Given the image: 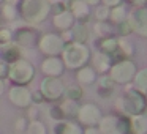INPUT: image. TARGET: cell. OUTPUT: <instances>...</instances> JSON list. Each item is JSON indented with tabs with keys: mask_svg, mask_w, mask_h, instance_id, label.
<instances>
[{
	"mask_svg": "<svg viewBox=\"0 0 147 134\" xmlns=\"http://www.w3.org/2000/svg\"><path fill=\"white\" fill-rule=\"evenodd\" d=\"M63 90H65V87L62 84V80L54 76H48L41 82V93L48 99H59L63 95Z\"/></svg>",
	"mask_w": 147,
	"mask_h": 134,
	"instance_id": "cell-9",
	"label": "cell"
},
{
	"mask_svg": "<svg viewBox=\"0 0 147 134\" xmlns=\"http://www.w3.org/2000/svg\"><path fill=\"white\" fill-rule=\"evenodd\" d=\"M41 70H43V73H46L48 76L57 77L63 73V62H62L60 58L51 57V58H48V60H45L41 63Z\"/></svg>",
	"mask_w": 147,
	"mask_h": 134,
	"instance_id": "cell-14",
	"label": "cell"
},
{
	"mask_svg": "<svg viewBox=\"0 0 147 134\" xmlns=\"http://www.w3.org/2000/svg\"><path fill=\"white\" fill-rule=\"evenodd\" d=\"M146 5H147V0H146Z\"/></svg>",
	"mask_w": 147,
	"mask_h": 134,
	"instance_id": "cell-45",
	"label": "cell"
},
{
	"mask_svg": "<svg viewBox=\"0 0 147 134\" xmlns=\"http://www.w3.org/2000/svg\"><path fill=\"white\" fill-rule=\"evenodd\" d=\"M3 16L7 17V19L13 21L14 17H16V8H14L13 5H10V3H5V7H3Z\"/></svg>",
	"mask_w": 147,
	"mask_h": 134,
	"instance_id": "cell-33",
	"label": "cell"
},
{
	"mask_svg": "<svg viewBox=\"0 0 147 134\" xmlns=\"http://www.w3.org/2000/svg\"><path fill=\"white\" fill-rule=\"evenodd\" d=\"M115 33L117 35H120V38H123V36H128L130 33H133L131 32V27H130V24H128V21L125 19V21H122V22H119V24H115Z\"/></svg>",
	"mask_w": 147,
	"mask_h": 134,
	"instance_id": "cell-31",
	"label": "cell"
},
{
	"mask_svg": "<svg viewBox=\"0 0 147 134\" xmlns=\"http://www.w3.org/2000/svg\"><path fill=\"white\" fill-rule=\"evenodd\" d=\"M123 0H101V3L106 5V7L112 8V7H117V5H122Z\"/></svg>",
	"mask_w": 147,
	"mask_h": 134,
	"instance_id": "cell-35",
	"label": "cell"
},
{
	"mask_svg": "<svg viewBox=\"0 0 147 134\" xmlns=\"http://www.w3.org/2000/svg\"><path fill=\"white\" fill-rule=\"evenodd\" d=\"M138 71V66L133 58H122V60L112 62L109 68V77L119 85H128L133 82V77Z\"/></svg>",
	"mask_w": 147,
	"mask_h": 134,
	"instance_id": "cell-3",
	"label": "cell"
},
{
	"mask_svg": "<svg viewBox=\"0 0 147 134\" xmlns=\"http://www.w3.org/2000/svg\"><path fill=\"white\" fill-rule=\"evenodd\" d=\"M73 24H74V17L68 10H65V11H62V13H59L54 16V25L57 27V29L67 30V29H70Z\"/></svg>",
	"mask_w": 147,
	"mask_h": 134,
	"instance_id": "cell-21",
	"label": "cell"
},
{
	"mask_svg": "<svg viewBox=\"0 0 147 134\" xmlns=\"http://www.w3.org/2000/svg\"><path fill=\"white\" fill-rule=\"evenodd\" d=\"M24 126H26V120L24 118H19V120L16 121V129H24Z\"/></svg>",
	"mask_w": 147,
	"mask_h": 134,
	"instance_id": "cell-40",
	"label": "cell"
},
{
	"mask_svg": "<svg viewBox=\"0 0 147 134\" xmlns=\"http://www.w3.org/2000/svg\"><path fill=\"white\" fill-rule=\"evenodd\" d=\"M10 99L19 107H27L32 103V95L24 87H13L10 90Z\"/></svg>",
	"mask_w": 147,
	"mask_h": 134,
	"instance_id": "cell-12",
	"label": "cell"
},
{
	"mask_svg": "<svg viewBox=\"0 0 147 134\" xmlns=\"http://www.w3.org/2000/svg\"><path fill=\"white\" fill-rule=\"evenodd\" d=\"M76 79L82 85H92V84L96 82V71L93 70V66H87L86 65V66L78 70Z\"/></svg>",
	"mask_w": 147,
	"mask_h": 134,
	"instance_id": "cell-18",
	"label": "cell"
},
{
	"mask_svg": "<svg viewBox=\"0 0 147 134\" xmlns=\"http://www.w3.org/2000/svg\"><path fill=\"white\" fill-rule=\"evenodd\" d=\"M82 134H100V129L98 126H87Z\"/></svg>",
	"mask_w": 147,
	"mask_h": 134,
	"instance_id": "cell-38",
	"label": "cell"
},
{
	"mask_svg": "<svg viewBox=\"0 0 147 134\" xmlns=\"http://www.w3.org/2000/svg\"><path fill=\"white\" fill-rule=\"evenodd\" d=\"M49 117H51L52 120H55V121H62L65 118V115H63L62 107H60V106H57V107H51V109H49Z\"/></svg>",
	"mask_w": 147,
	"mask_h": 134,
	"instance_id": "cell-32",
	"label": "cell"
},
{
	"mask_svg": "<svg viewBox=\"0 0 147 134\" xmlns=\"http://www.w3.org/2000/svg\"><path fill=\"white\" fill-rule=\"evenodd\" d=\"M96 48H98L100 52L103 54H108V55H114L117 52V48H119V38H115L114 35H109V36H103L100 38V41L96 43Z\"/></svg>",
	"mask_w": 147,
	"mask_h": 134,
	"instance_id": "cell-15",
	"label": "cell"
},
{
	"mask_svg": "<svg viewBox=\"0 0 147 134\" xmlns=\"http://www.w3.org/2000/svg\"><path fill=\"white\" fill-rule=\"evenodd\" d=\"M36 41H38V36L32 30L22 29L16 33V44L22 46V48H33L36 44Z\"/></svg>",
	"mask_w": 147,
	"mask_h": 134,
	"instance_id": "cell-17",
	"label": "cell"
},
{
	"mask_svg": "<svg viewBox=\"0 0 147 134\" xmlns=\"http://www.w3.org/2000/svg\"><path fill=\"white\" fill-rule=\"evenodd\" d=\"M63 40L57 35H46L40 40V49H41L45 54L49 55H57L63 51Z\"/></svg>",
	"mask_w": 147,
	"mask_h": 134,
	"instance_id": "cell-10",
	"label": "cell"
},
{
	"mask_svg": "<svg viewBox=\"0 0 147 134\" xmlns=\"http://www.w3.org/2000/svg\"><path fill=\"white\" fill-rule=\"evenodd\" d=\"M63 63L68 68L73 70H79V68L86 66L87 62L90 60V49L82 43H70V44L63 46Z\"/></svg>",
	"mask_w": 147,
	"mask_h": 134,
	"instance_id": "cell-2",
	"label": "cell"
},
{
	"mask_svg": "<svg viewBox=\"0 0 147 134\" xmlns=\"http://www.w3.org/2000/svg\"><path fill=\"white\" fill-rule=\"evenodd\" d=\"M63 95L67 96V99H73V101H79L82 98V88L78 85H71L68 88L63 90Z\"/></svg>",
	"mask_w": 147,
	"mask_h": 134,
	"instance_id": "cell-28",
	"label": "cell"
},
{
	"mask_svg": "<svg viewBox=\"0 0 147 134\" xmlns=\"http://www.w3.org/2000/svg\"><path fill=\"white\" fill-rule=\"evenodd\" d=\"M112 65V58L111 55L103 54V52H98V54L93 55V70L100 74H106L109 71Z\"/></svg>",
	"mask_w": 147,
	"mask_h": 134,
	"instance_id": "cell-16",
	"label": "cell"
},
{
	"mask_svg": "<svg viewBox=\"0 0 147 134\" xmlns=\"http://www.w3.org/2000/svg\"><path fill=\"white\" fill-rule=\"evenodd\" d=\"M3 58L5 62H10V63H14L16 60H19V55H21V51H19V46L16 43H7L3 44Z\"/></svg>",
	"mask_w": 147,
	"mask_h": 134,
	"instance_id": "cell-23",
	"label": "cell"
},
{
	"mask_svg": "<svg viewBox=\"0 0 147 134\" xmlns=\"http://www.w3.org/2000/svg\"><path fill=\"white\" fill-rule=\"evenodd\" d=\"M11 41V32L8 29H0V44L3 46Z\"/></svg>",
	"mask_w": 147,
	"mask_h": 134,
	"instance_id": "cell-34",
	"label": "cell"
},
{
	"mask_svg": "<svg viewBox=\"0 0 147 134\" xmlns=\"http://www.w3.org/2000/svg\"><path fill=\"white\" fill-rule=\"evenodd\" d=\"M27 134H46V126L36 120H32L27 125Z\"/></svg>",
	"mask_w": 147,
	"mask_h": 134,
	"instance_id": "cell-29",
	"label": "cell"
},
{
	"mask_svg": "<svg viewBox=\"0 0 147 134\" xmlns=\"http://www.w3.org/2000/svg\"><path fill=\"white\" fill-rule=\"evenodd\" d=\"M127 10H125L123 5H117V7H112L111 11H109V22L111 24H119L122 21L127 19Z\"/></svg>",
	"mask_w": 147,
	"mask_h": 134,
	"instance_id": "cell-25",
	"label": "cell"
},
{
	"mask_svg": "<svg viewBox=\"0 0 147 134\" xmlns=\"http://www.w3.org/2000/svg\"><path fill=\"white\" fill-rule=\"evenodd\" d=\"M32 99H33V101H36V103H41V101H43L41 95H40L38 92H36V93H33V95H32Z\"/></svg>",
	"mask_w": 147,
	"mask_h": 134,
	"instance_id": "cell-41",
	"label": "cell"
},
{
	"mask_svg": "<svg viewBox=\"0 0 147 134\" xmlns=\"http://www.w3.org/2000/svg\"><path fill=\"white\" fill-rule=\"evenodd\" d=\"M127 3H130L131 7H144L146 5V0H125Z\"/></svg>",
	"mask_w": 147,
	"mask_h": 134,
	"instance_id": "cell-37",
	"label": "cell"
},
{
	"mask_svg": "<svg viewBox=\"0 0 147 134\" xmlns=\"http://www.w3.org/2000/svg\"><path fill=\"white\" fill-rule=\"evenodd\" d=\"M109 11L111 8L106 7V5H96L95 8V19L96 21H109Z\"/></svg>",
	"mask_w": 147,
	"mask_h": 134,
	"instance_id": "cell-30",
	"label": "cell"
},
{
	"mask_svg": "<svg viewBox=\"0 0 147 134\" xmlns=\"http://www.w3.org/2000/svg\"><path fill=\"white\" fill-rule=\"evenodd\" d=\"M130 123H131V133L133 134H146L147 133V115L146 114L130 117Z\"/></svg>",
	"mask_w": 147,
	"mask_h": 134,
	"instance_id": "cell-22",
	"label": "cell"
},
{
	"mask_svg": "<svg viewBox=\"0 0 147 134\" xmlns=\"http://www.w3.org/2000/svg\"><path fill=\"white\" fill-rule=\"evenodd\" d=\"M131 84H133V87L138 90V92H141L147 98V66L136 71Z\"/></svg>",
	"mask_w": 147,
	"mask_h": 134,
	"instance_id": "cell-19",
	"label": "cell"
},
{
	"mask_svg": "<svg viewBox=\"0 0 147 134\" xmlns=\"http://www.w3.org/2000/svg\"><path fill=\"white\" fill-rule=\"evenodd\" d=\"M100 134H133L130 117L127 115H106L98 123Z\"/></svg>",
	"mask_w": 147,
	"mask_h": 134,
	"instance_id": "cell-4",
	"label": "cell"
},
{
	"mask_svg": "<svg viewBox=\"0 0 147 134\" xmlns=\"http://www.w3.org/2000/svg\"><path fill=\"white\" fill-rule=\"evenodd\" d=\"M2 93H3V82L0 80V95H2Z\"/></svg>",
	"mask_w": 147,
	"mask_h": 134,
	"instance_id": "cell-44",
	"label": "cell"
},
{
	"mask_svg": "<svg viewBox=\"0 0 147 134\" xmlns=\"http://www.w3.org/2000/svg\"><path fill=\"white\" fill-rule=\"evenodd\" d=\"M8 76L11 80L18 84H27L33 79L35 76V68L26 60H16L14 63H11V66L8 68Z\"/></svg>",
	"mask_w": 147,
	"mask_h": 134,
	"instance_id": "cell-7",
	"label": "cell"
},
{
	"mask_svg": "<svg viewBox=\"0 0 147 134\" xmlns=\"http://www.w3.org/2000/svg\"><path fill=\"white\" fill-rule=\"evenodd\" d=\"M96 93L100 98L108 99L114 93V80L109 77V74H103L100 79H96Z\"/></svg>",
	"mask_w": 147,
	"mask_h": 134,
	"instance_id": "cell-13",
	"label": "cell"
},
{
	"mask_svg": "<svg viewBox=\"0 0 147 134\" xmlns=\"http://www.w3.org/2000/svg\"><path fill=\"white\" fill-rule=\"evenodd\" d=\"M112 25H114V24H111L109 21H96L93 30H95V33L100 36V38H103V36L112 35V32H114V27Z\"/></svg>",
	"mask_w": 147,
	"mask_h": 134,
	"instance_id": "cell-26",
	"label": "cell"
},
{
	"mask_svg": "<svg viewBox=\"0 0 147 134\" xmlns=\"http://www.w3.org/2000/svg\"><path fill=\"white\" fill-rule=\"evenodd\" d=\"M71 38L74 40V43H82L86 44V41L89 40V30H87V25L84 22H79L73 27L71 30Z\"/></svg>",
	"mask_w": 147,
	"mask_h": 134,
	"instance_id": "cell-24",
	"label": "cell"
},
{
	"mask_svg": "<svg viewBox=\"0 0 147 134\" xmlns=\"http://www.w3.org/2000/svg\"><path fill=\"white\" fill-rule=\"evenodd\" d=\"M76 117L81 121V125H86V126H98L103 115H101V111H100V107L96 104L86 103V104L79 106Z\"/></svg>",
	"mask_w": 147,
	"mask_h": 134,
	"instance_id": "cell-8",
	"label": "cell"
},
{
	"mask_svg": "<svg viewBox=\"0 0 147 134\" xmlns=\"http://www.w3.org/2000/svg\"><path fill=\"white\" fill-rule=\"evenodd\" d=\"M49 13L46 0H24L21 5V14L27 22H40Z\"/></svg>",
	"mask_w": 147,
	"mask_h": 134,
	"instance_id": "cell-5",
	"label": "cell"
},
{
	"mask_svg": "<svg viewBox=\"0 0 147 134\" xmlns=\"http://www.w3.org/2000/svg\"><path fill=\"white\" fill-rule=\"evenodd\" d=\"M127 21L131 27V32L139 38H147V5L134 7L127 14Z\"/></svg>",
	"mask_w": 147,
	"mask_h": 134,
	"instance_id": "cell-6",
	"label": "cell"
},
{
	"mask_svg": "<svg viewBox=\"0 0 147 134\" xmlns=\"http://www.w3.org/2000/svg\"><path fill=\"white\" fill-rule=\"evenodd\" d=\"M55 134H82L84 131L81 129L79 125L73 123V121H59L54 126Z\"/></svg>",
	"mask_w": 147,
	"mask_h": 134,
	"instance_id": "cell-20",
	"label": "cell"
},
{
	"mask_svg": "<svg viewBox=\"0 0 147 134\" xmlns=\"http://www.w3.org/2000/svg\"><path fill=\"white\" fill-rule=\"evenodd\" d=\"M60 107H62V111H63L65 118H73V117H76V115H78V109H79V106H78V101L67 99Z\"/></svg>",
	"mask_w": 147,
	"mask_h": 134,
	"instance_id": "cell-27",
	"label": "cell"
},
{
	"mask_svg": "<svg viewBox=\"0 0 147 134\" xmlns=\"http://www.w3.org/2000/svg\"><path fill=\"white\" fill-rule=\"evenodd\" d=\"M115 107L120 112V115H127V117L147 114V98L133 85H130L125 88L123 95L115 99Z\"/></svg>",
	"mask_w": 147,
	"mask_h": 134,
	"instance_id": "cell-1",
	"label": "cell"
},
{
	"mask_svg": "<svg viewBox=\"0 0 147 134\" xmlns=\"http://www.w3.org/2000/svg\"><path fill=\"white\" fill-rule=\"evenodd\" d=\"M70 13L73 14L74 19L81 21V22H86L90 17L89 3H87L86 0H73L70 3Z\"/></svg>",
	"mask_w": 147,
	"mask_h": 134,
	"instance_id": "cell-11",
	"label": "cell"
},
{
	"mask_svg": "<svg viewBox=\"0 0 147 134\" xmlns=\"http://www.w3.org/2000/svg\"><path fill=\"white\" fill-rule=\"evenodd\" d=\"M146 134H147V133H146Z\"/></svg>",
	"mask_w": 147,
	"mask_h": 134,
	"instance_id": "cell-47",
	"label": "cell"
},
{
	"mask_svg": "<svg viewBox=\"0 0 147 134\" xmlns=\"http://www.w3.org/2000/svg\"><path fill=\"white\" fill-rule=\"evenodd\" d=\"M8 68H10V66H8L5 62H0V79L8 76Z\"/></svg>",
	"mask_w": 147,
	"mask_h": 134,
	"instance_id": "cell-36",
	"label": "cell"
},
{
	"mask_svg": "<svg viewBox=\"0 0 147 134\" xmlns=\"http://www.w3.org/2000/svg\"><path fill=\"white\" fill-rule=\"evenodd\" d=\"M65 10H67V8H65V5L62 3V2L60 3H55V14L62 13V11H65Z\"/></svg>",
	"mask_w": 147,
	"mask_h": 134,
	"instance_id": "cell-39",
	"label": "cell"
},
{
	"mask_svg": "<svg viewBox=\"0 0 147 134\" xmlns=\"http://www.w3.org/2000/svg\"><path fill=\"white\" fill-rule=\"evenodd\" d=\"M86 2H87L89 5H98L100 2H101V0H86Z\"/></svg>",
	"mask_w": 147,
	"mask_h": 134,
	"instance_id": "cell-42",
	"label": "cell"
},
{
	"mask_svg": "<svg viewBox=\"0 0 147 134\" xmlns=\"http://www.w3.org/2000/svg\"><path fill=\"white\" fill-rule=\"evenodd\" d=\"M0 2H2V0H0Z\"/></svg>",
	"mask_w": 147,
	"mask_h": 134,
	"instance_id": "cell-46",
	"label": "cell"
},
{
	"mask_svg": "<svg viewBox=\"0 0 147 134\" xmlns=\"http://www.w3.org/2000/svg\"><path fill=\"white\" fill-rule=\"evenodd\" d=\"M46 2H49V3H60V2H62V0H46Z\"/></svg>",
	"mask_w": 147,
	"mask_h": 134,
	"instance_id": "cell-43",
	"label": "cell"
}]
</instances>
